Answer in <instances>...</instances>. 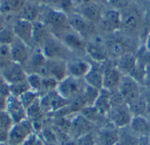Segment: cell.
Listing matches in <instances>:
<instances>
[{"label": "cell", "mask_w": 150, "mask_h": 145, "mask_svg": "<svg viewBox=\"0 0 150 145\" xmlns=\"http://www.w3.org/2000/svg\"><path fill=\"white\" fill-rule=\"evenodd\" d=\"M148 3H149V4L150 5V0H148Z\"/></svg>", "instance_id": "680465c9"}, {"label": "cell", "mask_w": 150, "mask_h": 145, "mask_svg": "<svg viewBox=\"0 0 150 145\" xmlns=\"http://www.w3.org/2000/svg\"><path fill=\"white\" fill-rule=\"evenodd\" d=\"M9 48L12 63L25 67V65L29 60L33 48H31L28 45L18 39H16L12 42V44L9 46Z\"/></svg>", "instance_id": "ffe728a7"}, {"label": "cell", "mask_w": 150, "mask_h": 145, "mask_svg": "<svg viewBox=\"0 0 150 145\" xmlns=\"http://www.w3.org/2000/svg\"><path fill=\"white\" fill-rule=\"evenodd\" d=\"M10 23L16 38L33 48V23L19 18H14Z\"/></svg>", "instance_id": "9a60e30c"}, {"label": "cell", "mask_w": 150, "mask_h": 145, "mask_svg": "<svg viewBox=\"0 0 150 145\" xmlns=\"http://www.w3.org/2000/svg\"><path fill=\"white\" fill-rule=\"evenodd\" d=\"M41 52L47 59L68 61L74 55L56 37L52 35L41 47Z\"/></svg>", "instance_id": "5b68a950"}, {"label": "cell", "mask_w": 150, "mask_h": 145, "mask_svg": "<svg viewBox=\"0 0 150 145\" xmlns=\"http://www.w3.org/2000/svg\"><path fill=\"white\" fill-rule=\"evenodd\" d=\"M127 106L134 117V116H147L148 114V110H149L148 104L144 97L142 96V94L141 97H139L135 100L127 104Z\"/></svg>", "instance_id": "d6a6232c"}, {"label": "cell", "mask_w": 150, "mask_h": 145, "mask_svg": "<svg viewBox=\"0 0 150 145\" xmlns=\"http://www.w3.org/2000/svg\"><path fill=\"white\" fill-rule=\"evenodd\" d=\"M40 94L38 92H35L32 90H29L28 92H25L24 94H22L19 98V100H21V102L23 103L24 107L25 108L29 107L32 104H33L36 100H38L40 99Z\"/></svg>", "instance_id": "ab89813d"}, {"label": "cell", "mask_w": 150, "mask_h": 145, "mask_svg": "<svg viewBox=\"0 0 150 145\" xmlns=\"http://www.w3.org/2000/svg\"><path fill=\"white\" fill-rule=\"evenodd\" d=\"M143 87H150V66L147 67L146 69V76H145Z\"/></svg>", "instance_id": "7dc6e473"}, {"label": "cell", "mask_w": 150, "mask_h": 145, "mask_svg": "<svg viewBox=\"0 0 150 145\" xmlns=\"http://www.w3.org/2000/svg\"><path fill=\"white\" fill-rule=\"evenodd\" d=\"M6 112L11 118L13 123H18L27 119L26 108L24 107L18 97L11 95L8 98Z\"/></svg>", "instance_id": "7402d4cb"}, {"label": "cell", "mask_w": 150, "mask_h": 145, "mask_svg": "<svg viewBox=\"0 0 150 145\" xmlns=\"http://www.w3.org/2000/svg\"><path fill=\"white\" fill-rule=\"evenodd\" d=\"M134 2L135 4H137L138 5H141L142 4H144L145 2H148V0H134Z\"/></svg>", "instance_id": "db71d44e"}, {"label": "cell", "mask_w": 150, "mask_h": 145, "mask_svg": "<svg viewBox=\"0 0 150 145\" xmlns=\"http://www.w3.org/2000/svg\"><path fill=\"white\" fill-rule=\"evenodd\" d=\"M12 63L9 46L0 45V71Z\"/></svg>", "instance_id": "74e56055"}, {"label": "cell", "mask_w": 150, "mask_h": 145, "mask_svg": "<svg viewBox=\"0 0 150 145\" xmlns=\"http://www.w3.org/2000/svg\"><path fill=\"white\" fill-rule=\"evenodd\" d=\"M1 2H2V0H0V6H1Z\"/></svg>", "instance_id": "91938a15"}, {"label": "cell", "mask_w": 150, "mask_h": 145, "mask_svg": "<svg viewBox=\"0 0 150 145\" xmlns=\"http://www.w3.org/2000/svg\"><path fill=\"white\" fill-rule=\"evenodd\" d=\"M133 117L134 116L126 103L112 107L106 115L108 122L119 129L128 127Z\"/></svg>", "instance_id": "4fadbf2b"}, {"label": "cell", "mask_w": 150, "mask_h": 145, "mask_svg": "<svg viewBox=\"0 0 150 145\" xmlns=\"http://www.w3.org/2000/svg\"><path fill=\"white\" fill-rule=\"evenodd\" d=\"M68 21L69 27L85 41L97 33V26L88 21L76 11L68 14Z\"/></svg>", "instance_id": "9c48e42d"}, {"label": "cell", "mask_w": 150, "mask_h": 145, "mask_svg": "<svg viewBox=\"0 0 150 145\" xmlns=\"http://www.w3.org/2000/svg\"><path fill=\"white\" fill-rule=\"evenodd\" d=\"M26 82L30 87V90L38 92L40 95L41 93V84H42V77L36 73L27 74Z\"/></svg>", "instance_id": "e575fe53"}, {"label": "cell", "mask_w": 150, "mask_h": 145, "mask_svg": "<svg viewBox=\"0 0 150 145\" xmlns=\"http://www.w3.org/2000/svg\"><path fill=\"white\" fill-rule=\"evenodd\" d=\"M95 1H98V0H72V3L75 6V11L76 9L84 5V4H87L89 3H91V2H95Z\"/></svg>", "instance_id": "f6af8a7d"}, {"label": "cell", "mask_w": 150, "mask_h": 145, "mask_svg": "<svg viewBox=\"0 0 150 145\" xmlns=\"http://www.w3.org/2000/svg\"><path fill=\"white\" fill-rule=\"evenodd\" d=\"M74 55H85V46L86 41L75 33L72 29L65 32L58 38Z\"/></svg>", "instance_id": "2e32d148"}, {"label": "cell", "mask_w": 150, "mask_h": 145, "mask_svg": "<svg viewBox=\"0 0 150 145\" xmlns=\"http://www.w3.org/2000/svg\"><path fill=\"white\" fill-rule=\"evenodd\" d=\"M67 61L63 60H51L47 59L44 69L40 76L42 77H52L60 82L68 76L67 73Z\"/></svg>", "instance_id": "e0dca14e"}, {"label": "cell", "mask_w": 150, "mask_h": 145, "mask_svg": "<svg viewBox=\"0 0 150 145\" xmlns=\"http://www.w3.org/2000/svg\"><path fill=\"white\" fill-rule=\"evenodd\" d=\"M114 61L117 69L125 76H131L137 66V58L134 52H128Z\"/></svg>", "instance_id": "cb8c5ba5"}, {"label": "cell", "mask_w": 150, "mask_h": 145, "mask_svg": "<svg viewBox=\"0 0 150 145\" xmlns=\"http://www.w3.org/2000/svg\"><path fill=\"white\" fill-rule=\"evenodd\" d=\"M66 63L68 76L81 79L85 77L92 66V62L82 55H73Z\"/></svg>", "instance_id": "5bb4252c"}, {"label": "cell", "mask_w": 150, "mask_h": 145, "mask_svg": "<svg viewBox=\"0 0 150 145\" xmlns=\"http://www.w3.org/2000/svg\"><path fill=\"white\" fill-rule=\"evenodd\" d=\"M29 90H30V87H29L26 80L10 85L11 95L15 96V97H20L22 94L28 92Z\"/></svg>", "instance_id": "f35d334b"}, {"label": "cell", "mask_w": 150, "mask_h": 145, "mask_svg": "<svg viewBox=\"0 0 150 145\" xmlns=\"http://www.w3.org/2000/svg\"><path fill=\"white\" fill-rule=\"evenodd\" d=\"M150 31V5L143 10V32L148 34ZM145 35V37H146Z\"/></svg>", "instance_id": "7bdbcfd3"}, {"label": "cell", "mask_w": 150, "mask_h": 145, "mask_svg": "<svg viewBox=\"0 0 150 145\" xmlns=\"http://www.w3.org/2000/svg\"><path fill=\"white\" fill-rule=\"evenodd\" d=\"M100 3H102V4H105L106 5V2H107V0H98Z\"/></svg>", "instance_id": "11a10c76"}, {"label": "cell", "mask_w": 150, "mask_h": 145, "mask_svg": "<svg viewBox=\"0 0 150 145\" xmlns=\"http://www.w3.org/2000/svg\"><path fill=\"white\" fill-rule=\"evenodd\" d=\"M27 0H2L0 12L6 17L9 22L18 17Z\"/></svg>", "instance_id": "d4e9b609"}, {"label": "cell", "mask_w": 150, "mask_h": 145, "mask_svg": "<svg viewBox=\"0 0 150 145\" xmlns=\"http://www.w3.org/2000/svg\"><path fill=\"white\" fill-rule=\"evenodd\" d=\"M16 39L17 38L14 34L11 25L9 22L4 28L0 30V45L11 46Z\"/></svg>", "instance_id": "836d02e7"}, {"label": "cell", "mask_w": 150, "mask_h": 145, "mask_svg": "<svg viewBox=\"0 0 150 145\" xmlns=\"http://www.w3.org/2000/svg\"><path fill=\"white\" fill-rule=\"evenodd\" d=\"M29 2H32V3H34V4H37L39 5H47L48 4V0H27Z\"/></svg>", "instance_id": "816d5d0a"}, {"label": "cell", "mask_w": 150, "mask_h": 145, "mask_svg": "<svg viewBox=\"0 0 150 145\" xmlns=\"http://www.w3.org/2000/svg\"><path fill=\"white\" fill-rule=\"evenodd\" d=\"M130 129L138 136H150V122L147 116L133 117L130 125Z\"/></svg>", "instance_id": "83f0119b"}, {"label": "cell", "mask_w": 150, "mask_h": 145, "mask_svg": "<svg viewBox=\"0 0 150 145\" xmlns=\"http://www.w3.org/2000/svg\"><path fill=\"white\" fill-rule=\"evenodd\" d=\"M8 97L4 96L3 93L0 92V111H6Z\"/></svg>", "instance_id": "bcb514c9"}, {"label": "cell", "mask_w": 150, "mask_h": 145, "mask_svg": "<svg viewBox=\"0 0 150 145\" xmlns=\"http://www.w3.org/2000/svg\"><path fill=\"white\" fill-rule=\"evenodd\" d=\"M123 76L115 66L114 61L109 59L103 63V89L108 92L117 90Z\"/></svg>", "instance_id": "7c38bea8"}, {"label": "cell", "mask_w": 150, "mask_h": 145, "mask_svg": "<svg viewBox=\"0 0 150 145\" xmlns=\"http://www.w3.org/2000/svg\"><path fill=\"white\" fill-rule=\"evenodd\" d=\"M8 133H9V131H7V130L0 129V143H7Z\"/></svg>", "instance_id": "c3c4849f"}, {"label": "cell", "mask_w": 150, "mask_h": 145, "mask_svg": "<svg viewBox=\"0 0 150 145\" xmlns=\"http://www.w3.org/2000/svg\"><path fill=\"white\" fill-rule=\"evenodd\" d=\"M61 145H77V144H76V142L75 140L69 139V140H68V141H66V142L61 144Z\"/></svg>", "instance_id": "f5cc1de1"}, {"label": "cell", "mask_w": 150, "mask_h": 145, "mask_svg": "<svg viewBox=\"0 0 150 145\" xmlns=\"http://www.w3.org/2000/svg\"><path fill=\"white\" fill-rule=\"evenodd\" d=\"M69 119V136L71 139L76 140L81 136L95 131L96 125L88 121L80 113L71 115Z\"/></svg>", "instance_id": "30bf717a"}, {"label": "cell", "mask_w": 150, "mask_h": 145, "mask_svg": "<svg viewBox=\"0 0 150 145\" xmlns=\"http://www.w3.org/2000/svg\"><path fill=\"white\" fill-rule=\"evenodd\" d=\"M101 33L112 34L121 30V13L114 9L105 7L102 17L97 26Z\"/></svg>", "instance_id": "52a82bcc"}, {"label": "cell", "mask_w": 150, "mask_h": 145, "mask_svg": "<svg viewBox=\"0 0 150 145\" xmlns=\"http://www.w3.org/2000/svg\"><path fill=\"white\" fill-rule=\"evenodd\" d=\"M79 113L96 126L99 125L101 127L109 122L107 118L103 114H101L93 106L84 107Z\"/></svg>", "instance_id": "f546056e"}, {"label": "cell", "mask_w": 150, "mask_h": 145, "mask_svg": "<svg viewBox=\"0 0 150 145\" xmlns=\"http://www.w3.org/2000/svg\"><path fill=\"white\" fill-rule=\"evenodd\" d=\"M8 23H9V20L6 18L5 16H4V15L0 12V30H1L2 28H4Z\"/></svg>", "instance_id": "681fc988"}, {"label": "cell", "mask_w": 150, "mask_h": 145, "mask_svg": "<svg viewBox=\"0 0 150 145\" xmlns=\"http://www.w3.org/2000/svg\"><path fill=\"white\" fill-rule=\"evenodd\" d=\"M69 101L63 99L56 90L40 96V104L45 114H54L69 105Z\"/></svg>", "instance_id": "ba28073f"}, {"label": "cell", "mask_w": 150, "mask_h": 145, "mask_svg": "<svg viewBox=\"0 0 150 145\" xmlns=\"http://www.w3.org/2000/svg\"><path fill=\"white\" fill-rule=\"evenodd\" d=\"M75 141L76 142L77 145H96L95 144V131L88 133Z\"/></svg>", "instance_id": "b9f144b4"}, {"label": "cell", "mask_w": 150, "mask_h": 145, "mask_svg": "<svg viewBox=\"0 0 150 145\" xmlns=\"http://www.w3.org/2000/svg\"><path fill=\"white\" fill-rule=\"evenodd\" d=\"M93 107L104 116L106 117L109 111L112 108L111 100H110V92L102 89L99 92L98 97L93 104Z\"/></svg>", "instance_id": "4dcf8cb0"}, {"label": "cell", "mask_w": 150, "mask_h": 145, "mask_svg": "<svg viewBox=\"0 0 150 145\" xmlns=\"http://www.w3.org/2000/svg\"><path fill=\"white\" fill-rule=\"evenodd\" d=\"M41 10H42L41 5L27 1L25 6L23 7V9L21 10V11L19 12V14L18 15V17L16 18H19L32 23H35L40 18Z\"/></svg>", "instance_id": "f1b7e54d"}, {"label": "cell", "mask_w": 150, "mask_h": 145, "mask_svg": "<svg viewBox=\"0 0 150 145\" xmlns=\"http://www.w3.org/2000/svg\"><path fill=\"white\" fill-rule=\"evenodd\" d=\"M148 118H149V122H150V115H149V116H147Z\"/></svg>", "instance_id": "6f0895ef"}, {"label": "cell", "mask_w": 150, "mask_h": 145, "mask_svg": "<svg viewBox=\"0 0 150 145\" xmlns=\"http://www.w3.org/2000/svg\"><path fill=\"white\" fill-rule=\"evenodd\" d=\"M85 56L91 62L98 63H104L110 59L103 33H96L86 41Z\"/></svg>", "instance_id": "3957f363"}, {"label": "cell", "mask_w": 150, "mask_h": 145, "mask_svg": "<svg viewBox=\"0 0 150 145\" xmlns=\"http://www.w3.org/2000/svg\"><path fill=\"white\" fill-rule=\"evenodd\" d=\"M39 21L42 22L56 38L71 29L69 25L68 15L49 5L42 6Z\"/></svg>", "instance_id": "6da1fadb"}, {"label": "cell", "mask_w": 150, "mask_h": 145, "mask_svg": "<svg viewBox=\"0 0 150 145\" xmlns=\"http://www.w3.org/2000/svg\"><path fill=\"white\" fill-rule=\"evenodd\" d=\"M46 62H47V58L45 57L41 50L35 48V49H33L32 54L29 57V60L24 68L27 74L36 73V74L40 75L42 70L45 67Z\"/></svg>", "instance_id": "603a6c76"}, {"label": "cell", "mask_w": 150, "mask_h": 145, "mask_svg": "<svg viewBox=\"0 0 150 145\" xmlns=\"http://www.w3.org/2000/svg\"><path fill=\"white\" fill-rule=\"evenodd\" d=\"M144 47L150 52V31L148 33V34L145 37V42H144Z\"/></svg>", "instance_id": "f907efd6"}, {"label": "cell", "mask_w": 150, "mask_h": 145, "mask_svg": "<svg viewBox=\"0 0 150 145\" xmlns=\"http://www.w3.org/2000/svg\"><path fill=\"white\" fill-rule=\"evenodd\" d=\"M140 136L135 135L129 127L119 129V141L117 145H139Z\"/></svg>", "instance_id": "1f68e13d"}, {"label": "cell", "mask_w": 150, "mask_h": 145, "mask_svg": "<svg viewBox=\"0 0 150 145\" xmlns=\"http://www.w3.org/2000/svg\"><path fill=\"white\" fill-rule=\"evenodd\" d=\"M86 85L101 91L103 89V63L92 62V66L83 78Z\"/></svg>", "instance_id": "484cf974"}, {"label": "cell", "mask_w": 150, "mask_h": 145, "mask_svg": "<svg viewBox=\"0 0 150 145\" xmlns=\"http://www.w3.org/2000/svg\"><path fill=\"white\" fill-rule=\"evenodd\" d=\"M121 30L129 36L143 33V10L141 5L133 4L128 8L120 11Z\"/></svg>", "instance_id": "7a4b0ae2"}, {"label": "cell", "mask_w": 150, "mask_h": 145, "mask_svg": "<svg viewBox=\"0 0 150 145\" xmlns=\"http://www.w3.org/2000/svg\"><path fill=\"white\" fill-rule=\"evenodd\" d=\"M20 145H24V144H20Z\"/></svg>", "instance_id": "94428289"}, {"label": "cell", "mask_w": 150, "mask_h": 145, "mask_svg": "<svg viewBox=\"0 0 150 145\" xmlns=\"http://www.w3.org/2000/svg\"><path fill=\"white\" fill-rule=\"evenodd\" d=\"M0 145H8L7 143H0Z\"/></svg>", "instance_id": "9f6ffc18"}, {"label": "cell", "mask_w": 150, "mask_h": 145, "mask_svg": "<svg viewBox=\"0 0 150 145\" xmlns=\"http://www.w3.org/2000/svg\"><path fill=\"white\" fill-rule=\"evenodd\" d=\"M86 87V83L83 79L76 78L71 76H67L58 83L57 92L68 101L80 97Z\"/></svg>", "instance_id": "277c9868"}, {"label": "cell", "mask_w": 150, "mask_h": 145, "mask_svg": "<svg viewBox=\"0 0 150 145\" xmlns=\"http://www.w3.org/2000/svg\"><path fill=\"white\" fill-rule=\"evenodd\" d=\"M53 34L49 29L40 21L33 23V49H40L44 43Z\"/></svg>", "instance_id": "4316f807"}, {"label": "cell", "mask_w": 150, "mask_h": 145, "mask_svg": "<svg viewBox=\"0 0 150 145\" xmlns=\"http://www.w3.org/2000/svg\"><path fill=\"white\" fill-rule=\"evenodd\" d=\"M13 122L6 111H0V129L9 131L13 125Z\"/></svg>", "instance_id": "60d3db41"}, {"label": "cell", "mask_w": 150, "mask_h": 145, "mask_svg": "<svg viewBox=\"0 0 150 145\" xmlns=\"http://www.w3.org/2000/svg\"><path fill=\"white\" fill-rule=\"evenodd\" d=\"M119 141V129L108 122L101 126L95 132L96 145H117Z\"/></svg>", "instance_id": "ac0fdd59"}, {"label": "cell", "mask_w": 150, "mask_h": 145, "mask_svg": "<svg viewBox=\"0 0 150 145\" xmlns=\"http://www.w3.org/2000/svg\"><path fill=\"white\" fill-rule=\"evenodd\" d=\"M134 4V0H107L106 6L119 11H122Z\"/></svg>", "instance_id": "8d00e7d4"}, {"label": "cell", "mask_w": 150, "mask_h": 145, "mask_svg": "<svg viewBox=\"0 0 150 145\" xmlns=\"http://www.w3.org/2000/svg\"><path fill=\"white\" fill-rule=\"evenodd\" d=\"M35 134V127L32 122L25 119L20 122L14 123L8 133V145L24 144L26 140Z\"/></svg>", "instance_id": "8992f818"}, {"label": "cell", "mask_w": 150, "mask_h": 145, "mask_svg": "<svg viewBox=\"0 0 150 145\" xmlns=\"http://www.w3.org/2000/svg\"><path fill=\"white\" fill-rule=\"evenodd\" d=\"M105 7V4L100 3L99 1H95L76 9V11L93 25L98 26Z\"/></svg>", "instance_id": "d6986e66"}, {"label": "cell", "mask_w": 150, "mask_h": 145, "mask_svg": "<svg viewBox=\"0 0 150 145\" xmlns=\"http://www.w3.org/2000/svg\"><path fill=\"white\" fill-rule=\"evenodd\" d=\"M24 145H46L45 143L41 140L40 137H39V136L35 133L33 136H31L26 142L24 144Z\"/></svg>", "instance_id": "ee69618b"}, {"label": "cell", "mask_w": 150, "mask_h": 145, "mask_svg": "<svg viewBox=\"0 0 150 145\" xmlns=\"http://www.w3.org/2000/svg\"><path fill=\"white\" fill-rule=\"evenodd\" d=\"M100 91L98 89H95L88 85H86V87L82 94L85 103H86V107L87 106H93L94 102L96 101L97 98L99 95Z\"/></svg>", "instance_id": "d590c367"}, {"label": "cell", "mask_w": 150, "mask_h": 145, "mask_svg": "<svg viewBox=\"0 0 150 145\" xmlns=\"http://www.w3.org/2000/svg\"><path fill=\"white\" fill-rule=\"evenodd\" d=\"M143 86L130 76H123L118 91L122 96L126 104H129L135 100L142 94Z\"/></svg>", "instance_id": "8fae6325"}, {"label": "cell", "mask_w": 150, "mask_h": 145, "mask_svg": "<svg viewBox=\"0 0 150 145\" xmlns=\"http://www.w3.org/2000/svg\"><path fill=\"white\" fill-rule=\"evenodd\" d=\"M0 77L9 85H14L26 80L27 73L22 65L11 63L0 71Z\"/></svg>", "instance_id": "44dd1931"}]
</instances>
